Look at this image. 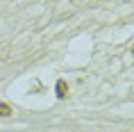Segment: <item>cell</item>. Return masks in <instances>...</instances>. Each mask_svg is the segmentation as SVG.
<instances>
[{"label": "cell", "instance_id": "3957f363", "mask_svg": "<svg viewBox=\"0 0 134 132\" xmlns=\"http://www.w3.org/2000/svg\"><path fill=\"white\" fill-rule=\"evenodd\" d=\"M132 52H134V46H132Z\"/></svg>", "mask_w": 134, "mask_h": 132}, {"label": "cell", "instance_id": "6da1fadb", "mask_svg": "<svg viewBox=\"0 0 134 132\" xmlns=\"http://www.w3.org/2000/svg\"><path fill=\"white\" fill-rule=\"evenodd\" d=\"M66 93H68V84L64 80H57V98H66Z\"/></svg>", "mask_w": 134, "mask_h": 132}, {"label": "cell", "instance_id": "7a4b0ae2", "mask_svg": "<svg viewBox=\"0 0 134 132\" xmlns=\"http://www.w3.org/2000/svg\"><path fill=\"white\" fill-rule=\"evenodd\" d=\"M0 116H12V107L2 100H0Z\"/></svg>", "mask_w": 134, "mask_h": 132}]
</instances>
